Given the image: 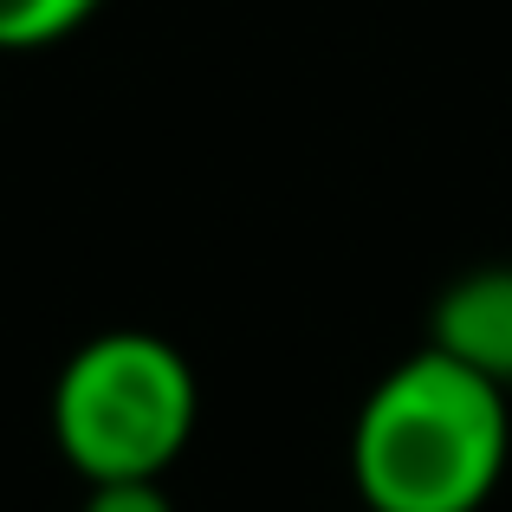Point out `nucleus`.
<instances>
[{"instance_id":"nucleus-1","label":"nucleus","mask_w":512,"mask_h":512,"mask_svg":"<svg viewBox=\"0 0 512 512\" xmlns=\"http://www.w3.org/2000/svg\"><path fill=\"white\" fill-rule=\"evenodd\" d=\"M506 454V389L435 344L376 376L350 428V480L370 512H480L506 474Z\"/></svg>"},{"instance_id":"nucleus-2","label":"nucleus","mask_w":512,"mask_h":512,"mask_svg":"<svg viewBox=\"0 0 512 512\" xmlns=\"http://www.w3.org/2000/svg\"><path fill=\"white\" fill-rule=\"evenodd\" d=\"M201 422L195 363L156 331H98L52 376V441L85 487L163 480Z\"/></svg>"},{"instance_id":"nucleus-3","label":"nucleus","mask_w":512,"mask_h":512,"mask_svg":"<svg viewBox=\"0 0 512 512\" xmlns=\"http://www.w3.org/2000/svg\"><path fill=\"white\" fill-rule=\"evenodd\" d=\"M428 344L512 396V266L461 273L428 312Z\"/></svg>"},{"instance_id":"nucleus-4","label":"nucleus","mask_w":512,"mask_h":512,"mask_svg":"<svg viewBox=\"0 0 512 512\" xmlns=\"http://www.w3.org/2000/svg\"><path fill=\"white\" fill-rule=\"evenodd\" d=\"M104 0H0V52H39L72 39Z\"/></svg>"},{"instance_id":"nucleus-5","label":"nucleus","mask_w":512,"mask_h":512,"mask_svg":"<svg viewBox=\"0 0 512 512\" xmlns=\"http://www.w3.org/2000/svg\"><path fill=\"white\" fill-rule=\"evenodd\" d=\"M78 512H175V500L163 480H104V487H85Z\"/></svg>"}]
</instances>
